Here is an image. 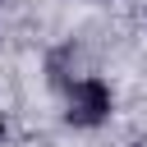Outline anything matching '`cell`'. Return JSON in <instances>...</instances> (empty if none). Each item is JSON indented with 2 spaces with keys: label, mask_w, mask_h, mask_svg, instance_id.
<instances>
[{
  "label": "cell",
  "mask_w": 147,
  "mask_h": 147,
  "mask_svg": "<svg viewBox=\"0 0 147 147\" xmlns=\"http://www.w3.org/2000/svg\"><path fill=\"white\" fill-rule=\"evenodd\" d=\"M69 124H78V129H92V124H101L106 115H110V87L101 83V78H78L74 87H69Z\"/></svg>",
  "instance_id": "cell-1"
},
{
  "label": "cell",
  "mask_w": 147,
  "mask_h": 147,
  "mask_svg": "<svg viewBox=\"0 0 147 147\" xmlns=\"http://www.w3.org/2000/svg\"><path fill=\"white\" fill-rule=\"evenodd\" d=\"M0 133H5V124H0Z\"/></svg>",
  "instance_id": "cell-2"
}]
</instances>
